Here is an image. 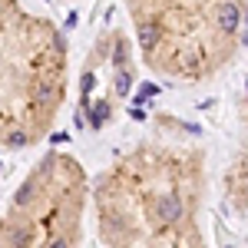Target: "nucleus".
I'll return each instance as SVG.
<instances>
[{
  "label": "nucleus",
  "mask_w": 248,
  "mask_h": 248,
  "mask_svg": "<svg viewBox=\"0 0 248 248\" xmlns=\"http://www.w3.org/2000/svg\"><path fill=\"white\" fill-rule=\"evenodd\" d=\"M209 153L169 113L106 162L90 189L99 248H209Z\"/></svg>",
  "instance_id": "1"
},
{
  "label": "nucleus",
  "mask_w": 248,
  "mask_h": 248,
  "mask_svg": "<svg viewBox=\"0 0 248 248\" xmlns=\"http://www.w3.org/2000/svg\"><path fill=\"white\" fill-rule=\"evenodd\" d=\"M70 96V43L27 0H0V149H33Z\"/></svg>",
  "instance_id": "2"
},
{
  "label": "nucleus",
  "mask_w": 248,
  "mask_h": 248,
  "mask_svg": "<svg viewBox=\"0 0 248 248\" xmlns=\"http://www.w3.org/2000/svg\"><path fill=\"white\" fill-rule=\"evenodd\" d=\"M149 73L182 86L222 77L248 43V0H123Z\"/></svg>",
  "instance_id": "3"
},
{
  "label": "nucleus",
  "mask_w": 248,
  "mask_h": 248,
  "mask_svg": "<svg viewBox=\"0 0 248 248\" xmlns=\"http://www.w3.org/2000/svg\"><path fill=\"white\" fill-rule=\"evenodd\" d=\"M93 179L66 149L37 155L10 189H0V248H79Z\"/></svg>",
  "instance_id": "4"
},
{
  "label": "nucleus",
  "mask_w": 248,
  "mask_h": 248,
  "mask_svg": "<svg viewBox=\"0 0 248 248\" xmlns=\"http://www.w3.org/2000/svg\"><path fill=\"white\" fill-rule=\"evenodd\" d=\"M129 53H133V43L126 40V33H106V40L90 53L79 106H83V119L96 129L106 126L123 106V99L129 96V86H133Z\"/></svg>",
  "instance_id": "5"
},
{
  "label": "nucleus",
  "mask_w": 248,
  "mask_h": 248,
  "mask_svg": "<svg viewBox=\"0 0 248 248\" xmlns=\"http://www.w3.org/2000/svg\"><path fill=\"white\" fill-rule=\"evenodd\" d=\"M222 195L238 218L248 222V90H245V106H242V136H238V149L225 166L222 179Z\"/></svg>",
  "instance_id": "6"
}]
</instances>
